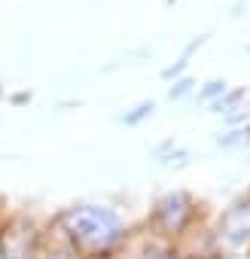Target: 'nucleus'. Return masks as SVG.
<instances>
[{"label":"nucleus","instance_id":"1a4fd4ad","mask_svg":"<svg viewBox=\"0 0 250 259\" xmlns=\"http://www.w3.org/2000/svg\"><path fill=\"white\" fill-rule=\"evenodd\" d=\"M153 113H156V101H138L135 107H129L125 113H119V122H122L125 128H138V125H144Z\"/></svg>","mask_w":250,"mask_h":259},{"label":"nucleus","instance_id":"9b49d317","mask_svg":"<svg viewBox=\"0 0 250 259\" xmlns=\"http://www.w3.org/2000/svg\"><path fill=\"white\" fill-rule=\"evenodd\" d=\"M192 92H195V79H192L189 73L177 76V79L168 85V98H171V101H180V98H186V95H192Z\"/></svg>","mask_w":250,"mask_h":259},{"label":"nucleus","instance_id":"f8f14e48","mask_svg":"<svg viewBox=\"0 0 250 259\" xmlns=\"http://www.w3.org/2000/svg\"><path fill=\"white\" fill-rule=\"evenodd\" d=\"M31 101V92H13L10 95V104H16V107H22V104H28Z\"/></svg>","mask_w":250,"mask_h":259},{"label":"nucleus","instance_id":"6e6552de","mask_svg":"<svg viewBox=\"0 0 250 259\" xmlns=\"http://www.w3.org/2000/svg\"><path fill=\"white\" fill-rule=\"evenodd\" d=\"M153 159H156L159 165H168V168H183V165L189 162V153H186L174 138H165V141L153 150Z\"/></svg>","mask_w":250,"mask_h":259},{"label":"nucleus","instance_id":"7ed1b4c3","mask_svg":"<svg viewBox=\"0 0 250 259\" xmlns=\"http://www.w3.org/2000/svg\"><path fill=\"white\" fill-rule=\"evenodd\" d=\"M214 244L217 253L226 259H241L250 256V192L238 195L229 207H223V213L214 223Z\"/></svg>","mask_w":250,"mask_h":259},{"label":"nucleus","instance_id":"9d476101","mask_svg":"<svg viewBox=\"0 0 250 259\" xmlns=\"http://www.w3.org/2000/svg\"><path fill=\"white\" fill-rule=\"evenodd\" d=\"M226 92H229L226 79H207V82L195 92V98H198V104H207V107H211V104H217Z\"/></svg>","mask_w":250,"mask_h":259},{"label":"nucleus","instance_id":"20e7f679","mask_svg":"<svg viewBox=\"0 0 250 259\" xmlns=\"http://www.w3.org/2000/svg\"><path fill=\"white\" fill-rule=\"evenodd\" d=\"M40 223L28 213H7L0 223V259H34Z\"/></svg>","mask_w":250,"mask_h":259},{"label":"nucleus","instance_id":"f257e3e1","mask_svg":"<svg viewBox=\"0 0 250 259\" xmlns=\"http://www.w3.org/2000/svg\"><path fill=\"white\" fill-rule=\"evenodd\" d=\"M76 259H119L129 244V226L110 204L79 201L55 213Z\"/></svg>","mask_w":250,"mask_h":259},{"label":"nucleus","instance_id":"39448f33","mask_svg":"<svg viewBox=\"0 0 250 259\" xmlns=\"http://www.w3.org/2000/svg\"><path fill=\"white\" fill-rule=\"evenodd\" d=\"M34 259H76L73 247H70L67 235L61 232V226L55 223V217L40 229V241H37Z\"/></svg>","mask_w":250,"mask_h":259},{"label":"nucleus","instance_id":"4468645a","mask_svg":"<svg viewBox=\"0 0 250 259\" xmlns=\"http://www.w3.org/2000/svg\"><path fill=\"white\" fill-rule=\"evenodd\" d=\"M7 98V89H4V82H0V101H4Z\"/></svg>","mask_w":250,"mask_h":259},{"label":"nucleus","instance_id":"0eeeda50","mask_svg":"<svg viewBox=\"0 0 250 259\" xmlns=\"http://www.w3.org/2000/svg\"><path fill=\"white\" fill-rule=\"evenodd\" d=\"M204 43H207V37H204V34H198V37H192V40H189V43L183 46V52H180V58H177L174 64H168V67L162 70V79H168V82H174L177 76H183V73H186V67H189V61H192V55H195V52H198V49H201Z\"/></svg>","mask_w":250,"mask_h":259},{"label":"nucleus","instance_id":"ddd939ff","mask_svg":"<svg viewBox=\"0 0 250 259\" xmlns=\"http://www.w3.org/2000/svg\"><path fill=\"white\" fill-rule=\"evenodd\" d=\"M4 217H7V201H4V195H0V223H4Z\"/></svg>","mask_w":250,"mask_h":259},{"label":"nucleus","instance_id":"f03ea898","mask_svg":"<svg viewBox=\"0 0 250 259\" xmlns=\"http://www.w3.org/2000/svg\"><path fill=\"white\" fill-rule=\"evenodd\" d=\"M195 223H198V201L186 189H171V192L159 195L150 217H147V226H150L153 238L156 241H171V244L177 238H183Z\"/></svg>","mask_w":250,"mask_h":259},{"label":"nucleus","instance_id":"2eb2a0df","mask_svg":"<svg viewBox=\"0 0 250 259\" xmlns=\"http://www.w3.org/2000/svg\"><path fill=\"white\" fill-rule=\"evenodd\" d=\"M247 52H250V46H247Z\"/></svg>","mask_w":250,"mask_h":259},{"label":"nucleus","instance_id":"423d86ee","mask_svg":"<svg viewBox=\"0 0 250 259\" xmlns=\"http://www.w3.org/2000/svg\"><path fill=\"white\" fill-rule=\"evenodd\" d=\"M247 104H250V89L247 85H235V89H229L217 104H211V113H217V116H235V113H241V110H247Z\"/></svg>","mask_w":250,"mask_h":259}]
</instances>
